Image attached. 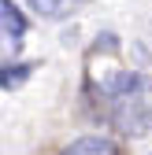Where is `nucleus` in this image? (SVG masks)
Here are the masks:
<instances>
[{"label":"nucleus","mask_w":152,"mask_h":155,"mask_svg":"<svg viewBox=\"0 0 152 155\" xmlns=\"http://www.w3.org/2000/svg\"><path fill=\"white\" fill-rule=\"evenodd\" d=\"M60 155H123V151L115 148V140H108V137H78Z\"/></svg>","instance_id":"obj_3"},{"label":"nucleus","mask_w":152,"mask_h":155,"mask_svg":"<svg viewBox=\"0 0 152 155\" xmlns=\"http://www.w3.org/2000/svg\"><path fill=\"white\" fill-rule=\"evenodd\" d=\"M30 67H19V63H0V89H11L19 81H26Z\"/></svg>","instance_id":"obj_5"},{"label":"nucleus","mask_w":152,"mask_h":155,"mask_svg":"<svg viewBox=\"0 0 152 155\" xmlns=\"http://www.w3.org/2000/svg\"><path fill=\"white\" fill-rule=\"evenodd\" d=\"M89 92L100 104L111 129H119L123 137L152 133V78L148 74L108 67L100 78L89 74Z\"/></svg>","instance_id":"obj_1"},{"label":"nucleus","mask_w":152,"mask_h":155,"mask_svg":"<svg viewBox=\"0 0 152 155\" xmlns=\"http://www.w3.org/2000/svg\"><path fill=\"white\" fill-rule=\"evenodd\" d=\"M82 0H30V8L45 18H67L71 11H78Z\"/></svg>","instance_id":"obj_4"},{"label":"nucleus","mask_w":152,"mask_h":155,"mask_svg":"<svg viewBox=\"0 0 152 155\" xmlns=\"http://www.w3.org/2000/svg\"><path fill=\"white\" fill-rule=\"evenodd\" d=\"M26 41V15L11 0H0V63H8Z\"/></svg>","instance_id":"obj_2"}]
</instances>
